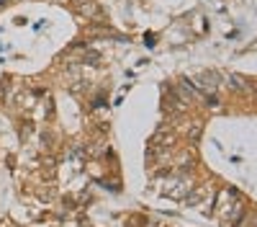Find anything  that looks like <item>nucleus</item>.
I'll return each instance as SVG.
<instances>
[{
	"label": "nucleus",
	"mask_w": 257,
	"mask_h": 227,
	"mask_svg": "<svg viewBox=\"0 0 257 227\" xmlns=\"http://www.w3.org/2000/svg\"><path fill=\"white\" fill-rule=\"evenodd\" d=\"M190 83L203 93H216L221 86V75L219 72H196V75H190Z\"/></svg>",
	"instance_id": "obj_3"
},
{
	"label": "nucleus",
	"mask_w": 257,
	"mask_h": 227,
	"mask_svg": "<svg viewBox=\"0 0 257 227\" xmlns=\"http://www.w3.org/2000/svg\"><path fill=\"white\" fill-rule=\"evenodd\" d=\"M75 11H77V16L88 18V21H98L103 16V11L95 0H75Z\"/></svg>",
	"instance_id": "obj_4"
},
{
	"label": "nucleus",
	"mask_w": 257,
	"mask_h": 227,
	"mask_svg": "<svg viewBox=\"0 0 257 227\" xmlns=\"http://www.w3.org/2000/svg\"><path fill=\"white\" fill-rule=\"evenodd\" d=\"M59 3H70V0H59Z\"/></svg>",
	"instance_id": "obj_8"
},
{
	"label": "nucleus",
	"mask_w": 257,
	"mask_h": 227,
	"mask_svg": "<svg viewBox=\"0 0 257 227\" xmlns=\"http://www.w3.org/2000/svg\"><path fill=\"white\" fill-rule=\"evenodd\" d=\"M167 109L173 111V114H180V111H185V109H188V101H185V98H180L175 91H170V96H167Z\"/></svg>",
	"instance_id": "obj_6"
},
{
	"label": "nucleus",
	"mask_w": 257,
	"mask_h": 227,
	"mask_svg": "<svg viewBox=\"0 0 257 227\" xmlns=\"http://www.w3.org/2000/svg\"><path fill=\"white\" fill-rule=\"evenodd\" d=\"M201 134V124H190V129H188V137H193V139H196Z\"/></svg>",
	"instance_id": "obj_7"
},
{
	"label": "nucleus",
	"mask_w": 257,
	"mask_h": 227,
	"mask_svg": "<svg viewBox=\"0 0 257 227\" xmlns=\"http://www.w3.org/2000/svg\"><path fill=\"white\" fill-rule=\"evenodd\" d=\"M155 186H160V194H165L170 199H185L193 189V181L183 171H175V173H170L165 178H157Z\"/></svg>",
	"instance_id": "obj_2"
},
{
	"label": "nucleus",
	"mask_w": 257,
	"mask_h": 227,
	"mask_svg": "<svg viewBox=\"0 0 257 227\" xmlns=\"http://www.w3.org/2000/svg\"><path fill=\"white\" fill-rule=\"evenodd\" d=\"M211 186H198V189H190V194L183 199L188 206H198V204H203V201H208L211 199Z\"/></svg>",
	"instance_id": "obj_5"
},
{
	"label": "nucleus",
	"mask_w": 257,
	"mask_h": 227,
	"mask_svg": "<svg viewBox=\"0 0 257 227\" xmlns=\"http://www.w3.org/2000/svg\"><path fill=\"white\" fill-rule=\"evenodd\" d=\"M242 214H244V209H242L239 194L234 189H224L216 199V219L221 222V227H237Z\"/></svg>",
	"instance_id": "obj_1"
}]
</instances>
